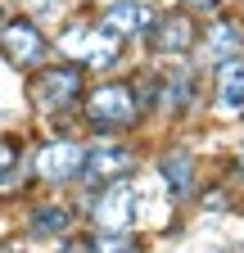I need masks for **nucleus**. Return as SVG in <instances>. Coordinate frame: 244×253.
Returning a JSON list of instances; mask_svg holds the SVG:
<instances>
[{
  "label": "nucleus",
  "instance_id": "f257e3e1",
  "mask_svg": "<svg viewBox=\"0 0 244 253\" xmlns=\"http://www.w3.org/2000/svg\"><path fill=\"white\" fill-rule=\"evenodd\" d=\"M77 122L86 136L95 140H109V136H127L145 122V109H140V95H136V82L122 77V73H109V77H90L86 82V95L77 104Z\"/></svg>",
  "mask_w": 244,
  "mask_h": 253
},
{
  "label": "nucleus",
  "instance_id": "f03ea898",
  "mask_svg": "<svg viewBox=\"0 0 244 253\" xmlns=\"http://www.w3.org/2000/svg\"><path fill=\"white\" fill-rule=\"evenodd\" d=\"M86 73L73 59H45L41 68L23 73V95L27 109L45 122H77V104L86 95Z\"/></svg>",
  "mask_w": 244,
  "mask_h": 253
},
{
  "label": "nucleus",
  "instance_id": "7ed1b4c3",
  "mask_svg": "<svg viewBox=\"0 0 244 253\" xmlns=\"http://www.w3.org/2000/svg\"><path fill=\"white\" fill-rule=\"evenodd\" d=\"M199 27L203 18L190 14L186 5H172V9H159L154 23L145 32V54L149 63H167V59H195V45H199Z\"/></svg>",
  "mask_w": 244,
  "mask_h": 253
},
{
  "label": "nucleus",
  "instance_id": "20e7f679",
  "mask_svg": "<svg viewBox=\"0 0 244 253\" xmlns=\"http://www.w3.org/2000/svg\"><path fill=\"white\" fill-rule=\"evenodd\" d=\"M0 59H5L14 73H32V68H41L45 59H54L50 27L37 23L32 14H23V9H9L5 23H0Z\"/></svg>",
  "mask_w": 244,
  "mask_h": 253
},
{
  "label": "nucleus",
  "instance_id": "39448f33",
  "mask_svg": "<svg viewBox=\"0 0 244 253\" xmlns=\"http://www.w3.org/2000/svg\"><path fill=\"white\" fill-rule=\"evenodd\" d=\"M81 154H86V140H77V136H45V140H37L32 154H27L32 181L45 185V190H68V185H77Z\"/></svg>",
  "mask_w": 244,
  "mask_h": 253
},
{
  "label": "nucleus",
  "instance_id": "423d86ee",
  "mask_svg": "<svg viewBox=\"0 0 244 253\" xmlns=\"http://www.w3.org/2000/svg\"><path fill=\"white\" fill-rule=\"evenodd\" d=\"M136 168H140V158H136V149L122 140V136H109V140H86L77 185H81V190H100V185H109V181L136 176Z\"/></svg>",
  "mask_w": 244,
  "mask_h": 253
},
{
  "label": "nucleus",
  "instance_id": "0eeeda50",
  "mask_svg": "<svg viewBox=\"0 0 244 253\" xmlns=\"http://www.w3.org/2000/svg\"><path fill=\"white\" fill-rule=\"evenodd\" d=\"M90 199V226L95 231H131L136 226V176L109 181L100 190H86Z\"/></svg>",
  "mask_w": 244,
  "mask_h": 253
},
{
  "label": "nucleus",
  "instance_id": "6e6552de",
  "mask_svg": "<svg viewBox=\"0 0 244 253\" xmlns=\"http://www.w3.org/2000/svg\"><path fill=\"white\" fill-rule=\"evenodd\" d=\"M159 5L154 0H100L95 5V18L104 32H113L118 41H127V45H140L145 41V32L149 23H154Z\"/></svg>",
  "mask_w": 244,
  "mask_h": 253
},
{
  "label": "nucleus",
  "instance_id": "1a4fd4ad",
  "mask_svg": "<svg viewBox=\"0 0 244 253\" xmlns=\"http://www.w3.org/2000/svg\"><path fill=\"white\" fill-rule=\"evenodd\" d=\"M231 54H244V18H235V14L222 9V14L203 18L199 45H195V63H199V68H212V63H222Z\"/></svg>",
  "mask_w": 244,
  "mask_h": 253
},
{
  "label": "nucleus",
  "instance_id": "9d476101",
  "mask_svg": "<svg viewBox=\"0 0 244 253\" xmlns=\"http://www.w3.org/2000/svg\"><path fill=\"white\" fill-rule=\"evenodd\" d=\"M77 231V208L68 199H37L23 217V240L32 244H54Z\"/></svg>",
  "mask_w": 244,
  "mask_h": 253
},
{
  "label": "nucleus",
  "instance_id": "9b49d317",
  "mask_svg": "<svg viewBox=\"0 0 244 253\" xmlns=\"http://www.w3.org/2000/svg\"><path fill=\"white\" fill-rule=\"evenodd\" d=\"M212 113L235 122L244 118V54H231L222 63H212Z\"/></svg>",
  "mask_w": 244,
  "mask_h": 253
},
{
  "label": "nucleus",
  "instance_id": "f8f14e48",
  "mask_svg": "<svg viewBox=\"0 0 244 253\" xmlns=\"http://www.w3.org/2000/svg\"><path fill=\"white\" fill-rule=\"evenodd\" d=\"M159 181L167 185L172 199H190L199 190V154L190 145H167L159 154Z\"/></svg>",
  "mask_w": 244,
  "mask_h": 253
},
{
  "label": "nucleus",
  "instance_id": "ddd939ff",
  "mask_svg": "<svg viewBox=\"0 0 244 253\" xmlns=\"http://www.w3.org/2000/svg\"><path fill=\"white\" fill-rule=\"evenodd\" d=\"M32 185V168H27V149L14 131H0V199H14Z\"/></svg>",
  "mask_w": 244,
  "mask_h": 253
},
{
  "label": "nucleus",
  "instance_id": "4468645a",
  "mask_svg": "<svg viewBox=\"0 0 244 253\" xmlns=\"http://www.w3.org/2000/svg\"><path fill=\"white\" fill-rule=\"evenodd\" d=\"M9 9H23V14H32L37 23L54 27L59 18H64V14L73 9V0H9Z\"/></svg>",
  "mask_w": 244,
  "mask_h": 253
},
{
  "label": "nucleus",
  "instance_id": "2eb2a0df",
  "mask_svg": "<svg viewBox=\"0 0 244 253\" xmlns=\"http://www.w3.org/2000/svg\"><path fill=\"white\" fill-rule=\"evenodd\" d=\"M95 253H140V240L131 231H90Z\"/></svg>",
  "mask_w": 244,
  "mask_h": 253
},
{
  "label": "nucleus",
  "instance_id": "dca6fc26",
  "mask_svg": "<svg viewBox=\"0 0 244 253\" xmlns=\"http://www.w3.org/2000/svg\"><path fill=\"white\" fill-rule=\"evenodd\" d=\"M54 253H95V240L90 235H64V240H54Z\"/></svg>",
  "mask_w": 244,
  "mask_h": 253
},
{
  "label": "nucleus",
  "instance_id": "f3484780",
  "mask_svg": "<svg viewBox=\"0 0 244 253\" xmlns=\"http://www.w3.org/2000/svg\"><path fill=\"white\" fill-rule=\"evenodd\" d=\"M176 5H186V9H190V14H199V18H212V14L231 9V0H176Z\"/></svg>",
  "mask_w": 244,
  "mask_h": 253
},
{
  "label": "nucleus",
  "instance_id": "a211bd4d",
  "mask_svg": "<svg viewBox=\"0 0 244 253\" xmlns=\"http://www.w3.org/2000/svg\"><path fill=\"white\" fill-rule=\"evenodd\" d=\"M5 14H9V0H0V23H5Z\"/></svg>",
  "mask_w": 244,
  "mask_h": 253
}]
</instances>
